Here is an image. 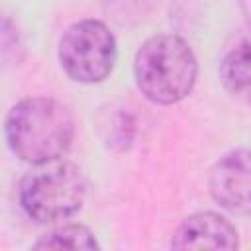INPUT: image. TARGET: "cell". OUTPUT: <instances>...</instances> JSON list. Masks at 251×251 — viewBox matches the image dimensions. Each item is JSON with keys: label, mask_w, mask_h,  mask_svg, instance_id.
Returning a JSON list of instances; mask_svg holds the SVG:
<instances>
[{"label": "cell", "mask_w": 251, "mask_h": 251, "mask_svg": "<svg viewBox=\"0 0 251 251\" xmlns=\"http://www.w3.org/2000/svg\"><path fill=\"white\" fill-rule=\"evenodd\" d=\"M10 149L22 161L41 165L61 159L75 135L73 114L49 96H33L14 104L4 122Z\"/></svg>", "instance_id": "obj_1"}, {"label": "cell", "mask_w": 251, "mask_h": 251, "mask_svg": "<svg viewBox=\"0 0 251 251\" xmlns=\"http://www.w3.org/2000/svg\"><path fill=\"white\" fill-rule=\"evenodd\" d=\"M196 57L190 45L173 33L147 39L135 53L133 76L141 94L155 104H176L196 82Z\"/></svg>", "instance_id": "obj_2"}, {"label": "cell", "mask_w": 251, "mask_h": 251, "mask_svg": "<svg viewBox=\"0 0 251 251\" xmlns=\"http://www.w3.org/2000/svg\"><path fill=\"white\" fill-rule=\"evenodd\" d=\"M86 196L84 173L71 161H49L29 171L18 186V200L25 216L41 224L71 218Z\"/></svg>", "instance_id": "obj_3"}, {"label": "cell", "mask_w": 251, "mask_h": 251, "mask_svg": "<svg viewBox=\"0 0 251 251\" xmlns=\"http://www.w3.org/2000/svg\"><path fill=\"white\" fill-rule=\"evenodd\" d=\"M59 63L76 82H102L116 63V39L108 25L82 20L67 27L59 41Z\"/></svg>", "instance_id": "obj_4"}, {"label": "cell", "mask_w": 251, "mask_h": 251, "mask_svg": "<svg viewBox=\"0 0 251 251\" xmlns=\"http://www.w3.org/2000/svg\"><path fill=\"white\" fill-rule=\"evenodd\" d=\"M212 198L227 212L251 214V149L222 155L208 176Z\"/></svg>", "instance_id": "obj_5"}, {"label": "cell", "mask_w": 251, "mask_h": 251, "mask_svg": "<svg viewBox=\"0 0 251 251\" xmlns=\"http://www.w3.org/2000/svg\"><path fill=\"white\" fill-rule=\"evenodd\" d=\"M235 227L216 212L188 216L173 233V249H237Z\"/></svg>", "instance_id": "obj_6"}, {"label": "cell", "mask_w": 251, "mask_h": 251, "mask_svg": "<svg viewBox=\"0 0 251 251\" xmlns=\"http://www.w3.org/2000/svg\"><path fill=\"white\" fill-rule=\"evenodd\" d=\"M224 88L237 100L251 104V41L235 45L220 65Z\"/></svg>", "instance_id": "obj_7"}, {"label": "cell", "mask_w": 251, "mask_h": 251, "mask_svg": "<svg viewBox=\"0 0 251 251\" xmlns=\"http://www.w3.org/2000/svg\"><path fill=\"white\" fill-rule=\"evenodd\" d=\"M35 249H98L94 233L80 224H67L51 229L35 241Z\"/></svg>", "instance_id": "obj_8"}]
</instances>
